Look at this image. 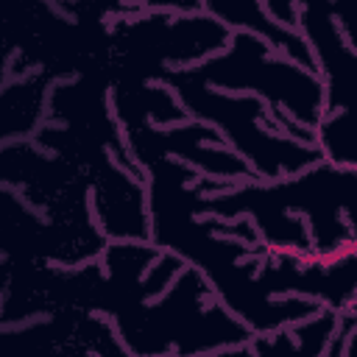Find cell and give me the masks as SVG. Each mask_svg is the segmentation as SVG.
Returning <instances> with one entry per match:
<instances>
[{
	"instance_id": "5",
	"label": "cell",
	"mask_w": 357,
	"mask_h": 357,
	"mask_svg": "<svg viewBox=\"0 0 357 357\" xmlns=\"http://www.w3.org/2000/svg\"><path fill=\"white\" fill-rule=\"evenodd\" d=\"M128 354L112 321L89 310H61L45 324L0 329V354Z\"/></svg>"
},
{
	"instance_id": "1",
	"label": "cell",
	"mask_w": 357,
	"mask_h": 357,
	"mask_svg": "<svg viewBox=\"0 0 357 357\" xmlns=\"http://www.w3.org/2000/svg\"><path fill=\"white\" fill-rule=\"evenodd\" d=\"M109 321L126 351L139 357L245 349L251 337V329L215 298L192 265H184L156 301L131 298Z\"/></svg>"
},
{
	"instance_id": "2",
	"label": "cell",
	"mask_w": 357,
	"mask_h": 357,
	"mask_svg": "<svg viewBox=\"0 0 357 357\" xmlns=\"http://www.w3.org/2000/svg\"><path fill=\"white\" fill-rule=\"evenodd\" d=\"M190 73L215 89L262 98L282 134L315 142L312 128L324 114V81L318 70L287 59L262 36L237 31L223 50L192 64Z\"/></svg>"
},
{
	"instance_id": "8",
	"label": "cell",
	"mask_w": 357,
	"mask_h": 357,
	"mask_svg": "<svg viewBox=\"0 0 357 357\" xmlns=\"http://www.w3.org/2000/svg\"><path fill=\"white\" fill-rule=\"evenodd\" d=\"M354 112H324L312 128V139L321 151V159L343 167H354L357 139H354Z\"/></svg>"
},
{
	"instance_id": "3",
	"label": "cell",
	"mask_w": 357,
	"mask_h": 357,
	"mask_svg": "<svg viewBox=\"0 0 357 357\" xmlns=\"http://www.w3.org/2000/svg\"><path fill=\"white\" fill-rule=\"evenodd\" d=\"M159 81L173 89L187 114L206 126H218L215 131L229 139L234 153L251 167L254 178L290 176L321 159L315 142L282 134L271 120L268 103L257 95L215 89L195 78L190 67L167 70Z\"/></svg>"
},
{
	"instance_id": "4",
	"label": "cell",
	"mask_w": 357,
	"mask_h": 357,
	"mask_svg": "<svg viewBox=\"0 0 357 357\" xmlns=\"http://www.w3.org/2000/svg\"><path fill=\"white\" fill-rule=\"evenodd\" d=\"M229 36V28L206 14L123 17L109 25V67L114 84H151L223 50Z\"/></svg>"
},
{
	"instance_id": "6",
	"label": "cell",
	"mask_w": 357,
	"mask_h": 357,
	"mask_svg": "<svg viewBox=\"0 0 357 357\" xmlns=\"http://www.w3.org/2000/svg\"><path fill=\"white\" fill-rule=\"evenodd\" d=\"M201 6L218 20L223 22L226 28L234 25V28H245L248 33H257L262 36L273 50L284 53L287 59L304 64V67H312L315 70V61H312V53L307 47V42L301 39V33L296 28H287L282 22H276L268 8L262 6V0H201Z\"/></svg>"
},
{
	"instance_id": "7",
	"label": "cell",
	"mask_w": 357,
	"mask_h": 357,
	"mask_svg": "<svg viewBox=\"0 0 357 357\" xmlns=\"http://www.w3.org/2000/svg\"><path fill=\"white\" fill-rule=\"evenodd\" d=\"M47 81H50L47 73H36L14 81L8 89L0 92V139L36 128L45 109Z\"/></svg>"
}]
</instances>
